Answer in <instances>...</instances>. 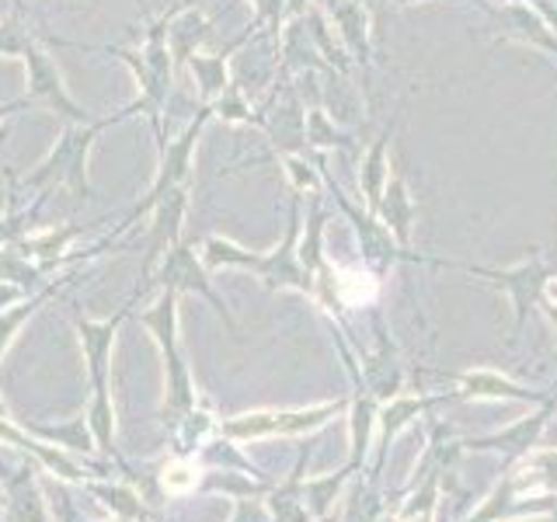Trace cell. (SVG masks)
<instances>
[{"instance_id":"cell-1","label":"cell","mask_w":557,"mask_h":522,"mask_svg":"<svg viewBox=\"0 0 557 522\" xmlns=\"http://www.w3.org/2000/svg\"><path fill=\"white\" fill-rule=\"evenodd\" d=\"M101 126H91L87 133H66L63 144L52 150V157L42 164V171L35 174L32 185H42L49 174H57L63 178L70 188L77 191V196H87V174H84V164H87V150H91V139L98 136Z\"/></svg>"},{"instance_id":"cell-2","label":"cell","mask_w":557,"mask_h":522,"mask_svg":"<svg viewBox=\"0 0 557 522\" xmlns=\"http://www.w3.org/2000/svg\"><path fill=\"white\" fill-rule=\"evenodd\" d=\"M335 408H318V411H296V414H255L248 422H234L231 432L234 435H261V432H300L324 422V414H331Z\"/></svg>"},{"instance_id":"cell-3","label":"cell","mask_w":557,"mask_h":522,"mask_svg":"<svg viewBox=\"0 0 557 522\" xmlns=\"http://www.w3.org/2000/svg\"><path fill=\"white\" fill-rule=\"evenodd\" d=\"M467 387H470V394H492V397L509 394V397H527L522 390L509 387V383H498V380H492V376H470V380H467Z\"/></svg>"},{"instance_id":"cell-4","label":"cell","mask_w":557,"mask_h":522,"mask_svg":"<svg viewBox=\"0 0 557 522\" xmlns=\"http://www.w3.org/2000/svg\"><path fill=\"white\" fill-rule=\"evenodd\" d=\"M11 109H14V104H4V109H0V119H4V115H8Z\"/></svg>"}]
</instances>
